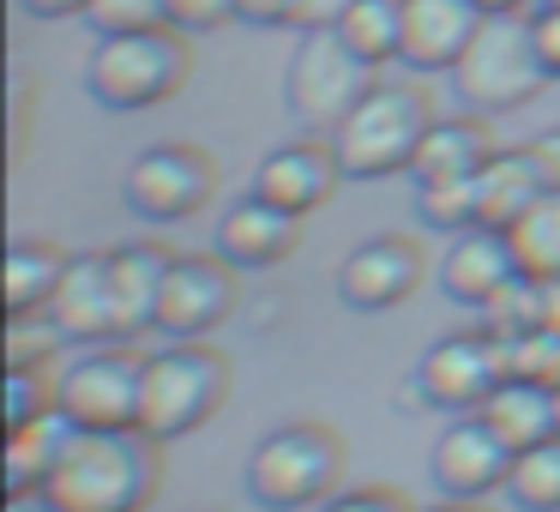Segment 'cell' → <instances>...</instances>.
<instances>
[{
  "label": "cell",
  "instance_id": "7a4b0ae2",
  "mask_svg": "<svg viewBox=\"0 0 560 512\" xmlns=\"http://www.w3.org/2000/svg\"><path fill=\"white\" fill-rule=\"evenodd\" d=\"M428 127H434V109H428L422 85L374 79V91L326 139H331V158H338L343 182H386V175H410Z\"/></svg>",
  "mask_w": 560,
  "mask_h": 512
},
{
  "label": "cell",
  "instance_id": "836d02e7",
  "mask_svg": "<svg viewBox=\"0 0 560 512\" xmlns=\"http://www.w3.org/2000/svg\"><path fill=\"white\" fill-rule=\"evenodd\" d=\"M319 512H416L398 488H343V494L319 500Z\"/></svg>",
  "mask_w": 560,
  "mask_h": 512
},
{
  "label": "cell",
  "instance_id": "b9f144b4",
  "mask_svg": "<svg viewBox=\"0 0 560 512\" xmlns=\"http://www.w3.org/2000/svg\"><path fill=\"white\" fill-rule=\"evenodd\" d=\"M555 404H560V386H555Z\"/></svg>",
  "mask_w": 560,
  "mask_h": 512
},
{
  "label": "cell",
  "instance_id": "8d00e7d4",
  "mask_svg": "<svg viewBox=\"0 0 560 512\" xmlns=\"http://www.w3.org/2000/svg\"><path fill=\"white\" fill-rule=\"evenodd\" d=\"M25 13H37V19H85V7L91 0H19Z\"/></svg>",
  "mask_w": 560,
  "mask_h": 512
},
{
  "label": "cell",
  "instance_id": "9a60e30c",
  "mask_svg": "<svg viewBox=\"0 0 560 512\" xmlns=\"http://www.w3.org/2000/svg\"><path fill=\"white\" fill-rule=\"evenodd\" d=\"M518 271H524V266H518V254H512V235L476 223V230H458V235L446 242L434 278H440V290H446L458 307H476V314H482V307L494 302V295L506 290Z\"/></svg>",
  "mask_w": 560,
  "mask_h": 512
},
{
  "label": "cell",
  "instance_id": "ab89813d",
  "mask_svg": "<svg viewBox=\"0 0 560 512\" xmlns=\"http://www.w3.org/2000/svg\"><path fill=\"white\" fill-rule=\"evenodd\" d=\"M476 7H482L488 19H500V13H536L542 0H476Z\"/></svg>",
  "mask_w": 560,
  "mask_h": 512
},
{
  "label": "cell",
  "instance_id": "603a6c76",
  "mask_svg": "<svg viewBox=\"0 0 560 512\" xmlns=\"http://www.w3.org/2000/svg\"><path fill=\"white\" fill-rule=\"evenodd\" d=\"M67 247H55V242H37V235H19L13 247H7V319H31V314H43L49 307V295L61 290V278H67Z\"/></svg>",
  "mask_w": 560,
  "mask_h": 512
},
{
  "label": "cell",
  "instance_id": "8fae6325",
  "mask_svg": "<svg viewBox=\"0 0 560 512\" xmlns=\"http://www.w3.org/2000/svg\"><path fill=\"white\" fill-rule=\"evenodd\" d=\"M518 452L476 416H458V422L440 428L434 452H428V482L440 488V500H488L506 494V476Z\"/></svg>",
  "mask_w": 560,
  "mask_h": 512
},
{
  "label": "cell",
  "instance_id": "484cf974",
  "mask_svg": "<svg viewBox=\"0 0 560 512\" xmlns=\"http://www.w3.org/2000/svg\"><path fill=\"white\" fill-rule=\"evenodd\" d=\"M506 235H512V254H518V266L530 271V278H560V182L548 187Z\"/></svg>",
  "mask_w": 560,
  "mask_h": 512
},
{
  "label": "cell",
  "instance_id": "83f0119b",
  "mask_svg": "<svg viewBox=\"0 0 560 512\" xmlns=\"http://www.w3.org/2000/svg\"><path fill=\"white\" fill-rule=\"evenodd\" d=\"M482 326L494 331L500 344H506V338H524V331H536V326H542V278L518 271V278H512L506 290H500L494 302L482 307Z\"/></svg>",
  "mask_w": 560,
  "mask_h": 512
},
{
  "label": "cell",
  "instance_id": "4dcf8cb0",
  "mask_svg": "<svg viewBox=\"0 0 560 512\" xmlns=\"http://www.w3.org/2000/svg\"><path fill=\"white\" fill-rule=\"evenodd\" d=\"M506 374L560 386V331L536 326V331H524V338H506Z\"/></svg>",
  "mask_w": 560,
  "mask_h": 512
},
{
  "label": "cell",
  "instance_id": "ba28073f",
  "mask_svg": "<svg viewBox=\"0 0 560 512\" xmlns=\"http://www.w3.org/2000/svg\"><path fill=\"white\" fill-rule=\"evenodd\" d=\"M145 356L127 344H97L55 374V410L73 428H139Z\"/></svg>",
  "mask_w": 560,
  "mask_h": 512
},
{
  "label": "cell",
  "instance_id": "cb8c5ba5",
  "mask_svg": "<svg viewBox=\"0 0 560 512\" xmlns=\"http://www.w3.org/2000/svg\"><path fill=\"white\" fill-rule=\"evenodd\" d=\"M67 440H73V422L61 410H43L37 422L7 428V494H31V488L49 482V470L61 464Z\"/></svg>",
  "mask_w": 560,
  "mask_h": 512
},
{
  "label": "cell",
  "instance_id": "d4e9b609",
  "mask_svg": "<svg viewBox=\"0 0 560 512\" xmlns=\"http://www.w3.org/2000/svg\"><path fill=\"white\" fill-rule=\"evenodd\" d=\"M331 31L368 67H392L404 55V0H343L331 13Z\"/></svg>",
  "mask_w": 560,
  "mask_h": 512
},
{
  "label": "cell",
  "instance_id": "30bf717a",
  "mask_svg": "<svg viewBox=\"0 0 560 512\" xmlns=\"http://www.w3.org/2000/svg\"><path fill=\"white\" fill-rule=\"evenodd\" d=\"M500 380H506V344L488 326H476V331H458V338H440L434 350H422L416 398L446 416H476Z\"/></svg>",
  "mask_w": 560,
  "mask_h": 512
},
{
  "label": "cell",
  "instance_id": "ffe728a7",
  "mask_svg": "<svg viewBox=\"0 0 560 512\" xmlns=\"http://www.w3.org/2000/svg\"><path fill=\"white\" fill-rule=\"evenodd\" d=\"M175 254L163 242H121L109 247V283H115V326L121 338L158 331V307H163V283H170Z\"/></svg>",
  "mask_w": 560,
  "mask_h": 512
},
{
  "label": "cell",
  "instance_id": "4316f807",
  "mask_svg": "<svg viewBox=\"0 0 560 512\" xmlns=\"http://www.w3.org/2000/svg\"><path fill=\"white\" fill-rule=\"evenodd\" d=\"M506 500L518 512H560V434L512 458Z\"/></svg>",
  "mask_w": 560,
  "mask_h": 512
},
{
  "label": "cell",
  "instance_id": "f35d334b",
  "mask_svg": "<svg viewBox=\"0 0 560 512\" xmlns=\"http://www.w3.org/2000/svg\"><path fill=\"white\" fill-rule=\"evenodd\" d=\"M7 512H55V500L43 488H31V494H7Z\"/></svg>",
  "mask_w": 560,
  "mask_h": 512
},
{
  "label": "cell",
  "instance_id": "2e32d148",
  "mask_svg": "<svg viewBox=\"0 0 560 512\" xmlns=\"http://www.w3.org/2000/svg\"><path fill=\"white\" fill-rule=\"evenodd\" d=\"M560 182V163H555V146H512V151H494L476 175V218L488 230H512L548 187Z\"/></svg>",
  "mask_w": 560,
  "mask_h": 512
},
{
  "label": "cell",
  "instance_id": "5b68a950",
  "mask_svg": "<svg viewBox=\"0 0 560 512\" xmlns=\"http://www.w3.org/2000/svg\"><path fill=\"white\" fill-rule=\"evenodd\" d=\"M230 398V362L206 338H170V350L145 356V386H139V428L158 446L206 428Z\"/></svg>",
  "mask_w": 560,
  "mask_h": 512
},
{
  "label": "cell",
  "instance_id": "44dd1931",
  "mask_svg": "<svg viewBox=\"0 0 560 512\" xmlns=\"http://www.w3.org/2000/svg\"><path fill=\"white\" fill-rule=\"evenodd\" d=\"M494 158V139H488L482 115H434L422 151L410 163L416 187H446V182H476L482 163Z\"/></svg>",
  "mask_w": 560,
  "mask_h": 512
},
{
  "label": "cell",
  "instance_id": "60d3db41",
  "mask_svg": "<svg viewBox=\"0 0 560 512\" xmlns=\"http://www.w3.org/2000/svg\"><path fill=\"white\" fill-rule=\"evenodd\" d=\"M428 512H482V500H440V507H428Z\"/></svg>",
  "mask_w": 560,
  "mask_h": 512
},
{
  "label": "cell",
  "instance_id": "5bb4252c",
  "mask_svg": "<svg viewBox=\"0 0 560 512\" xmlns=\"http://www.w3.org/2000/svg\"><path fill=\"white\" fill-rule=\"evenodd\" d=\"M343 170L338 158H331V139H290V146L266 151L254 170V194L266 199V206L290 211V218H307V211H319L331 194H338Z\"/></svg>",
  "mask_w": 560,
  "mask_h": 512
},
{
  "label": "cell",
  "instance_id": "277c9868",
  "mask_svg": "<svg viewBox=\"0 0 560 512\" xmlns=\"http://www.w3.org/2000/svg\"><path fill=\"white\" fill-rule=\"evenodd\" d=\"M343 434L326 422H283L247 452V500L266 512H307L338 494Z\"/></svg>",
  "mask_w": 560,
  "mask_h": 512
},
{
  "label": "cell",
  "instance_id": "e0dca14e",
  "mask_svg": "<svg viewBox=\"0 0 560 512\" xmlns=\"http://www.w3.org/2000/svg\"><path fill=\"white\" fill-rule=\"evenodd\" d=\"M488 13L476 0H404V55L398 67L410 73H452Z\"/></svg>",
  "mask_w": 560,
  "mask_h": 512
},
{
  "label": "cell",
  "instance_id": "d590c367",
  "mask_svg": "<svg viewBox=\"0 0 560 512\" xmlns=\"http://www.w3.org/2000/svg\"><path fill=\"white\" fill-rule=\"evenodd\" d=\"M242 25H307V0H242Z\"/></svg>",
  "mask_w": 560,
  "mask_h": 512
},
{
  "label": "cell",
  "instance_id": "8992f818",
  "mask_svg": "<svg viewBox=\"0 0 560 512\" xmlns=\"http://www.w3.org/2000/svg\"><path fill=\"white\" fill-rule=\"evenodd\" d=\"M548 67L536 55V37H530V13H500L476 31V43L464 49V61L452 67V91H458L464 115H506V109H524L536 91L548 85Z\"/></svg>",
  "mask_w": 560,
  "mask_h": 512
},
{
  "label": "cell",
  "instance_id": "3957f363",
  "mask_svg": "<svg viewBox=\"0 0 560 512\" xmlns=\"http://www.w3.org/2000/svg\"><path fill=\"white\" fill-rule=\"evenodd\" d=\"M194 73V49H187V31L158 25V31H121V37H97L85 61V91L91 103L115 115L133 109H158Z\"/></svg>",
  "mask_w": 560,
  "mask_h": 512
},
{
  "label": "cell",
  "instance_id": "d6a6232c",
  "mask_svg": "<svg viewBox=\"0 0 560 512\" xmlns=\"http://www.w3.org/2000/svg\"><path fill=\"white\" fill-rule=\"evenodd\" d=\"M242 19V0H170L175 31H223Z\"/></svg>",
  "mask_w": 560,
  "mask_h": 512
},
{
  "label": "cell",
  "instance_id": "74e56055",
  "mask_svg": "<svg viewBox=\"0 0 560 512\" xmlns=\"http://www.w3.org/2000/svg\"><path fill=\"white\" fill-rule=\"evenodd\" d=\"M542 326L560 331V278H542Z\"/></svg>",
  "mask_w": 560,
  "mask_h": 512
},
{
  "label": "cell",
  "instance_id": "d6986e66",
  "mask_svg": "<svg viewBox=\"0 0 560 512\" xmlns=\"http://www.w3.org/2000/svg\"><path fill=\"white\" fill-rule=\"evenodd\" d=\"M295 247H302V218L266 206L259 194L235 199L218 218V235H211V254H223L235 271H266L278 259H290Z\"/></svg>",
  "mask_w": 560,
  "mask_h": 512
},
{
  "label": "cell",
  "instance_id": "7c38bea8",
  "mask_svg": "<svg viewBox=\"0 0 560 512\" xmlns=\"http://www.w3.org/2000/svg\"><path fill=\"white\" fill-rule=\"evenodd\" d=\"M428 278V259L410 235H374V242L350 247L338 266V302L355 314H386V307L410 302Z\"/></svg>",
  "mask_w": 560,
  "mask_h": 512
},
{
  "label": "cell",
  "instance_id": "9c48e42d",
  "mask_svg": "<svg viewBox=\"0 0 560 512\" xmlns=\"http://www.w3.org/2000/svg\"><path fill=\"white\" fill-rule=\"evenodd\" d=\"M211 194H218V163L199 146H151L121 175L127 211L145 223H182L194 211H206Z\"/></svg>",
  "mask_w": 560,
  "mask_h": 512
},
{
  "label": "cell",
  "instance_id": "52a82bcc",
  "mask_svg": "<svg viewBox=\"0 0 560 512\" xmlns=\"http://www.w3.org/2000/svg\"><path fill=\"white\" fill-rule=\"evenodd\" d=\"M368 91H374V67L331 31V19L326 25H302L290 67H283V103H290L295 121L331 133Z\"/></svg>",
  "mask_w": 560,
  "mask_h": 512
},
{
  "label": "cell",
  "instance_id": "ac0fdd59",
  "mask_svg": "<svg viewBox=\"0 0 560 512\" xmlns=\"http://www.w3.org/2000/svg\"><path fill=\"white\" fill-rule=\"evenodd\" d=\"M43 314H49V326L61 331L67 344H85V350L121 338V326H115L109 254H73V259H67V278H61V290L49 295Z\"/></svg>",
  "mask_w": 560,
  "mask_h": 512
},
{
  "label": "cell",
  "instance_id": "e575fe53",
  "mask_svg": "<svg viewBox=\"0 0 560 512\" xmlns=\"http://www.w3.org/2000/svg\"><path fill=\"white\" fill-rule=\"evenodd\" d=\"M530 37H536V55H542V67L560 79V0H542L530 13Z\"/></svg>",
  "mask_w": 560,
  "mask_h": 512
},
{
  "label": "cell",
  "instance_id": "4fadbf2b",
  "mask_svg": "<svg viewBox=\"0 0 560 512\" xmlns=\"http://www.w3.org/2000/svg\"><path fill=\"white\" fill-rule=\"evenodd\" d=\"M235 307V266L223 254H175L163 283L158 331L163 338H211Z\"/></svg>",
  "mask_w": 560,
  "mask_h": 512
},
{
  "label": "cell",
  "instance_id": "f546056e",
  "mask_svg": "<svg viewBox=\"0 0 560 512\" xmlns=\"http://www.w3.org/2000/svg\"><path fill=\"white\" fill-rule=\"evenodd\" d=\"M85 25L97 37H121V31H158L170 25V0H91Z\"/></svg>",
  "mask_w": 560,
  "mask_h": 512
},
{
  "label": "cell",
  "instance_id": "6da1fadb",
  "mask_svg": "<svg viewBox=\"0 0 560 512\" xmlns=\"http://www.w3.org/2000/svg\"><path fill=\"white\" fill-rule=\"evenodd\" d=\"M158 452L145 428H73L43 494L55 512H145L163 476Z\"/></svg>",
  "mask_w": 560,
  "mask_h": 512
},
{
  "label": "cell",
  "instance_id": "7402d4cb",
  "mask_svg": "<svg viewBox=\"0 0 560 512\" xmlns=\"http://www.w3.org/2000/svg\"><path fill=\"white\" fill-rule=\"evenodd\" d=\"M482 422L506 440L512 452H530L542 440L560 434V404H555V386L542 380H524V374H506L482 404Z\"/></svg>",
  "mask_w": 560,
  "mask_h": 512
},
{
  "label": "cell",
  "instance_id": "1f68e13d",
  "mask_svg": "<svg viewBox=\"0 0 560 512\" xmlns=\"http://www.w3.org/2000/svg\"><path fill=\"white\" fill-rule=\"evenodd\" d=\"M43 410H55V386L43 368H7V428L37 422Z\"/></svg>",
  "mask_w": 560,
  "mask_h": 512
},
{
  "label": "cell",
  "instance_id": "f1b7e54d",
  "mask_svg": "<svg viewBox=\"0 0 560 512\" xmlns=\"http://www.w3.org/2000/svg\"><path fill=\"white\" fill-rule=\"evenodd\" d=\"M416 211H422V223H434V230L458 235V230H476V182H446V187H416Z\"/></svg>",
  "mask_w": 560,
  "mask_h": 512
}]
</instances>
